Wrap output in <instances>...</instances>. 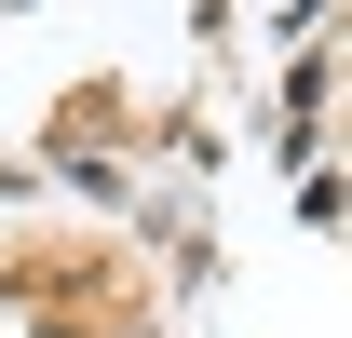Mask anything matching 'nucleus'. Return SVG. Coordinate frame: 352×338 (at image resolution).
<instances>
[]
</instances>
